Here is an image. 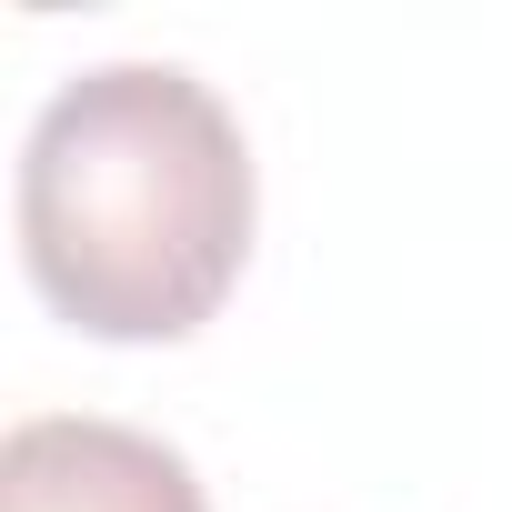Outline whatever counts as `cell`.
<instances>
[{
  "label": "cell",
  "mask_w": 512,
  "mask_h": 512,
  "mask_svg": "<svg viewBox=\"0 0 512 512\" xmlns=\"http://www.w3.org/2000/svg\"><path fill=\"white\" fill-rule=\"evenodd\" d=\"M31 292L91 342L201 332L251 262V141L181 61L61 81L21 141Z\"/></svg>",
  "instance_id": "cell-1"
},
{
  "label": "cell",
  "mask_w": 512,
  "mask_h": 512,
  "mask_svg": "<svg viewBox=\"0 0 512 512\" xmlns=\"http://www.w3.org/2000/svg\"><path fill=\"white\" fill-rule=\"evenodd\" d=\"M0 512H211L161 432L101 412H31L0 442Z\"/></svg>",
  "instance_id": "cell-2"
}]
</instances>
